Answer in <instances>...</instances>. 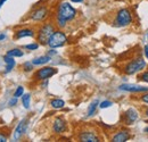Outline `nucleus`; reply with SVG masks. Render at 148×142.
Instances as JSON below:
<instances>
[{
  "label": "nucleus",
  "instance_id": "obj_10",
  "mask_svg": "<svg viewBox=\"0 0 148 142\" xmlns=\"http://www.w3.org/2000/svg\"><path fill=\"white\" fill-rule=\"evenodd\" d=\"M66 128H67V123H66V121L64 118L58 117V118H56L55 121H54L53 130H54L55 133H58V134L64 133L66 131Z\"/></svg>",
  "mask_w": 148,
  "mask_h": 142
},
{
  "label": "nucleus",
  "instance_id": "obj_1",
  "mask_svg": "<svg viewBox=\"0 0 148 142\" xmlns=\"http://www.w3.org/2000/svg\"><path fill=\"white\" fill-rule=\"evenodd\" d=\"M76 16V10L69 3V2H62L58 6L57 14H56V23L59 27H64L69 20L74 19Z\"/></svg>",
  "mask_w": 148,
  "mask_h": 142
},
{
  "label": "nucleus",
  "instance_id": "obj_8",
  "mask_svg": "<svg viewBox=\"0 0 148 142\" xmlns=\"http://www.w3.org/2000/svg\"><path fill=\"white\" fill-rule=\"evenodd\" d=\"M47 16H48V9L46 7H39L36 10L32 12L31 19L37 20V22H41V20H43Z\"/></svg>",
  "mask_w": 148,
  "mask_h": 142
},
{
  "label": "nucleus",
  "instance_id": "obj_3",
  "mask_svg": "<svg viewBox=\"0 0 148 142\" xmlns=\"http://www.w3.org/2000/svg\"><path fill=\"white\" fill-rule=\"evenodd\" d=\"M67 41V36L64 32L62 31H55L53 33V36H50L49 41H48V46L50 48H59L62 46H64Z\"/></svg>",
  "mask_w": 148,
  "mask_h": 142
},
{
  "label": "nucleus",
  "instance_id": "obj_19",
  "mask_svg": "<svg viewBox=\"0 0 148 142\" xmlns=\"http://www.w3.org/2000/svg\"><path fill=\"white\" fill-rule=\"evenodd\" d=\"M98 100H95L93 102H91V105L89 106L88 108V116H92L93 114L96 113V110H97V107H98Z\"/></svg>",
  "mask_w": 148,
  "mask_h": 142
},
{
  "label": "nucleus",
  "instance_id": "obj_30",
  "mask_svg": "<svg viewBox=\"0 0 148 142\" xmlns=\"http://www.w3.org/2000/svg\"><path fill=\"white\" fill-rule=\"evenodd\" d=\"M145 55H146V57L148 58V44L145 46Z\"/></svg>",
  "mask_w": 148,
  "mask_h": 142
},
{
  "label": "nucleus",
  "instance_id": "obj_11",
  "mask_svg": "<svg viewBox=\"0 0 148 142\" xmlns=\"http://www.w3.org/2000/svg\"><path fill=\"white\" fill-rule=\"evenodd\" d=\"M124 119L127 122V124H132L134 123L137 119H138V111L133 108H130L128 109L125 113H124Z\"/></svg>",
  "mask_w": 148,
  "mask_h": 142
},
{
  "label": "nucleus",
  "instance_id": "obj_5",
  "mask_svg": "<svg viewBox=\"0 0 148 142\" xmlns=\"http://www.w3.org/2000/svg\"><path fill=\"white\" fill-rule=\"evenodd\" d=\"M146 63L144 60V58H137L132 61H130L129 64L124 67V72L128 75H132L134 73H138L139 71H141L143 68H145Z\"/></svg>",
  "mask_w": 148,
  "mask_h": 142
},
{
  "label": "nucleus",
  "instance_id": "obj_32",
  "mask_svg": "<svg viewBox=\"0 0 148 142\" xmlns=\"http://www.w3.org/2000/svg\"><path fill=\"white\" fill-rule=\"evenodd\" d=\"M5 2H6V0H0V5H1V6H2Z\"/></svg>",
  "mask_w": 148,
  "mask_h": 142
},
{
  "label": "nucleus",
  "instance_id": "obj_21",
  "mask_svg": "<svg viewBox=\"0 0 148 142\" xmlns=\"http://www.w3.org/2000/svg\"><path fill=\"white\" fill-rule=\"evenodd\" d=\"M33 64H32V61H26V63H24L23 64V70L25 72H31L33 70Z\"/></svg>",
  "mask_w": 148,
  "mask_h": 142
},
{
  "label": "nucleus",
  "instance_id": "obj_35",
  "mask_svg": "<svg viewBox=\"0 0 148 142\" xmlns=\"http://www.w3.org/2000/svg\"><path fill=\"white\" fill-rule=\"evenodd\" d=\"M0 7H1V5H0Z\"/></svg>",
  "mask_w": 148,
  "mask_h": 142
},
{
  "label": "nucleus",
  "instance_id": "obj_20",
  "mask_svg": "<svg viewBox=\"0 0 148 142\" xmlns=\"http://www.w3.org/2000/svg\"><path fill=\"white\" fill-rule=\"evenodd\" d=\"M7 55L8 56H12V57H22L24 53L22 50H19L17 48H15V49H10V50H8L7 51Z\"/></svg>",
  "mask_w": 148,
  "mask_h": 142
},
{
  "label": "nucleus",
  "instance_id": "obj_12",
  "mask_svg": "<svg viewBox=\"0 0 148 142\" xmlns=\"http://www.w3.org/2000/svg\"><path fill=\"white\" fill-rule=\"evenodd\" d=\"M130 139V134L128 131H119L113 138L112 141L114 142H124Z\"/></svg>",
  "mask_w": 148,
  "mask_h": 142
},
{
  "label": "nucleus",
  "instance_id": "obj_22",
  "mask_svg": "<svg viewBox=\"0 0 148 142\" xmlns=\"http://www.w3.org/2000/svg\"><path fill=\"white\" fill-rule=\"evenodd\" d=\"M24 94V88L23 87H18L16 91L14 92V97H16V98H19V97H22Z\"/></svg>",
  "mask_w": 148,
  "mask_h": 142
},
{
  "label": "nucleus",
  "instance_id": "obj_27",
  "mask_svg": "<svg viewBox=\"0 0 148 142\" xmlns=\"http://www.w3.org/2000/svg\"><path fill=\"white\" fill-rule=\"evenodd\" d=\"M16 104H17V98H16V97H14V99H10L9 106H15Z\"/></svg>",
  "mask_w": 148,
  "mask_h": 142
},
{
  "label": "nucleus",
  "instance_id": "obj_14",
  "mask_svg": "<svg viewBox=\"0 0 148 142\" xmlns=\"http://www.w3.org/2000/svg\"><path fill=\"white\" fill-rule=\"evenodd\" d=\"M26 36H34V31L31 29H22L15 32V39H22Z\"/></svg>",
  "mask_w": 148,
  "mask_h": 142
},
{
  "label": "nucleus",
  "instance_id": "obj_16",
  "mask_svg": "<svg viewBox=\"0 0 148 142\" xmlns=\"http://www.w3.org/2000/svg\"><path fill=\"white\" fill-rule=\"evenodd\" d=\"M50 56L48 55V56H41V57H37V58H34L33 60H32V64L36 66V65H45V64H47V63H49L50 61Z\"/></svg>",
  "mask_w": 148,
  "mask_h": 142
},
{
  "label": "nucleus",
  "instance_id": "obj_33",
  "mask_svg": "<svg viewBox=\"0 0 148 142\" xmlns=\"http://www.w3.org/2000/svg\"><path fill=\"white\" fill-rule=\"evenodd\" d=\"M145 114H146V116L148 117V109H146V110H145Z\"/></svg>",
  "mask_w": 148,
  "mask_h": 142
},
{
  "label": "nucleus",
  "instance_id": "obj_28",
  "mask_svg": "<svg viewBox=\"0 0 148 142\" xmlns=\"http://www.w3.org/2000/svg\"><path fill=\"white\" fill-rule=\"evenodd\" d=\"M141 101H144V102H146V104H148V93H146V94H144V96L141 97Z\"/></svg>",
  "mask_w": 148,
  "mask_h": 142
},
{
  "label": "nucleus",
  "instance_id": "obj_17",
  "mask_svg": "<svg viewBox=\"0 0 148 142\" xmlns=\"http://www.w3.org/2000/svg\"><path fill=\"white\" fill-rule=\"evenodd\" d=\"M50 106L53 108H55V109H60V108H63L65 106V102L62 99H53L50 101Z\"/></svg>",
  "mask_w": 148,
  "mask_h": 142
},
{
  "label": "nucleus",
  "instance_id": "obj_4",
  "mask_svg": "<svg viewBox=\"0 0 148 142\" xmlns=\"http://www.w3.org/2000/svg\"><path fill=\"white\" fill-rule=\"evenodd\" d=\"M132 23V16L128 9L123 8L117 12L115 18V25L116 26H128Z\"/></svg>",
  "mask_w": 148,
  "mask_h": 142
},
{
  "label": "nucleus",
  "instance_id": "obj_2",
  "mask_svg": "<svg viewBox=\"0 0 148 142\" xmlns=\"http://www.w3.org/2000/svg\"><path fill=\"white\" fill-rule=\"evenodd\" d=\"M55 32V27L53 24L48 23L45 24L43 26L40 27V30L38 31V41L40 44H48V41L50 39V36H53V33Z\"/></svg>",
  "mask_w": 148,
  "mask_h": 142
},
{
  "label": "nucleus",
  "instance_id": "obj_24",
  "mask_svg": "<svg viewBox=\"0 0 148 142\" xmlns=\"http://www.w3.org/2000/svg\"><path fill=\"white\" fill-rule=\"evenodd\" d=\"M38 48H39L38 43H31V44H26L25 46V49H29V50H37Z\"/></svg>",
  "mask_w": 148,
  "mask_h": 142
},
{
  "label": "nucleus",
  "instance_id": "obj_34",
  "mask_svg": "<svg viewBox=\"0 0 148 142\" xmlns=\"http://www.w3.org/2000/svg\"><path fill=\"white\" fill-rule=\"evenodd\" d=\"M145 132H147V133H148V127H146V128H145Z\"/></svg>",
  "mask_w": 148,
  "mask_h": 142
},
{
  "label": "nucleus",
  "instance_id": "obj_6",
  "mask_svg": "<svg viewBox=\"0 0 148 142\" xmlns=\"http://www.w3.org/2000/svg\"><path fill=\"white\" fill-rule=\"evenodd\" d=\"M56 73H57V70L54 67H43V68H40L36 73L34 77L38 81H43V80H48L49 77L54 76Z\"/></svg>",
  "mask_w": 148,
  "mask_h": 142
},
{
  "label": "nucleus",
  "instance_id": "obj_13",
  "mask_svg": "<svg viewBox=\"0 0 148 142\" xmlns=\"http://www.w3.org/2000/svg\"><path fill=\"white\" fill-rule=\"evenodd\" d=\"M120 90L129 91V92H146V91H148V88L139 87V85H127V84H123V85L120 87Z\"/></svg>",
  "mask_w": 148,
  "mask_h": 142
},
{
  "label": "nucleus",
  "instance_id": "obj_18",
  "mask_svg": "<svg viewBox=\"0 0 148 142\" xmlns=\"http://www.w3.org/2000/svg\"><path fill=\"white\" fill-rule=\"evenodd\" d=\"M30 101H31V94L26 93V94H23L22 96V105L25 109H29L30 108Z\"/></svg>",
  "mask_w": 148,
  "mask_h": 142
},
{
  "label": "nucleus",
  "instance_id": "obj_15",
  "mask_svg": "<svg viewBox=\"0 0 148 142\" xmlns=\"http://www.w3.org/2000/svg\"><path fill=\"white\" fill-rule=\"evenodd\" d=\"M3 60H5V63L7 64V66H6V73H9V72L12 71L13 68H14V66H15V59H14V57H12V56H8V55H6L5 57H3Z\"/></svg>",
  "mask_w": 148,
  "mask_h": 142
},
{
  "label": "nucleus",
  "instance_id": "obj_31",
  "mask_svg": "<svg viewBox=\"0 0 148 142\" xmlns=\"http://www.w3.org/2000/svg\"><path fill=\"white\" fill-rule=\"evenodd\" d=\"M72 2H82L83 0H71Z\"/></svg>",
  "mask_w": 148,
  "mask_h": 142
},
{
  "label": "nucleus",
  "instance_id": "obj_26",
  "mask_svg": "<svg viewBox=\"0 0 148 142\" xmlns=\"http://www.w3.org/2000/svg\"><path fill=\"white\" fill-rule=\"evenodd\" d=\"M7 141V135L5 133H1L0 132V142H6Z\"/></svg>",
  "mask_w": 148,
  "mask_h": 142
},
{
  "label": "nucleus",
  "instance_id": "obj_25",
  "mask_svg": "<svg viewBox=\"0 0 148 142\" xmlns=\"http://www.w3.org/2000/svg\"><path fill=\"white\" fill-rule=\"evenodd\" d=\"M140 79H141L144 82H147V83H148V72H145V73H143V74L140 75Z\"/></svg>",
  "mask_w": 148,
  "mask_h": 142
},
{
  "label": "nucleus",
  "instance_id": "obj_23",
  "mask_svg": "<svg viewBox=\"0 0 148 142\" xmlns=\"http://www.w3.org/2000/svg\"><path fill=\"white\" fill-rule=\"evenodd\" d=\"M112 105H113V102H112V101H110V100H105V101H103V102L99 105V107L104 109V108H108V107H111Z\"/></svg>",
  "mask_w": 148,
  "mask_h": 142
},
{
  "label": "nucleus",
  "instance_id": "obj_7",
  "mask_svg": "<svg viewBox=\"0 0 148 142\" xmlns=\"http://www.w3.org/2000/svg\"><path fill=\"white\" fill-rule=\"evenodd\" d=\"M26 127H27V119H22L21 122L18 123V125L16 126V128H15V132H14V135H13V139L15 140V141H17L19 140L21 138H22V135L25 133V131H26Z\"/></svg>",
  "mask_w": 148,
  "mask_h": 142
},
{
  "label": "nucleus",
  "instance_id": "obj_29",
  "mask_svg": "<svg viewBox=\"0 0 148 142\" xmlns=\"http://www.w3.org/2000/svg\"><path fill=\"white\" fill-rule=\"evenodd\" d=\"M6 39V34H3V33H0V41H3Z\"/></svg>",
  "mask_w": 148,
  "mask_h": 142
},
{
  "label": "nucleus",
  "instance_id": "obj_9",
  "mask_svg": "<svg viewBox=\"0 0 148 142\" xmlns=\"http://www.w3.org/2000/svg\"><path fill=\"white\" fill-rule=\"evenodd\" d=\"M79 139L83 142H98L100 139L99 137L95 133V132H90V131H83L79 134Z\"/></svg>",
  "mask_w": 148,
  "mask_h": 142
}]
</instances>
